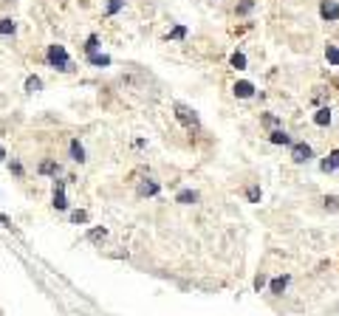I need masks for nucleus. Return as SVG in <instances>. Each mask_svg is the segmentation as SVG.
Masks as SVG:
<instances>
[{
	"instance_id": "obj_2",
	"label": "nucleus",
	"mask_w": 339,
	"mask_h": 316,
	"mask_svg": "<svg viewBox=\"0 0 339 316\" xmlns=\"http://www.w3.org/2000/svg\"><path fill=\"white\" fill-rule=\"evenodd\" d=\"M311 158H314V150H311V144H305V141H300V144H291V161H294V164H308Z\"/></svg>"
},
{
	"instance_id": "obj_7",
	"label": "nucleus",
	"mask_w": 339,
	"mask_h": 316,
	"mask_svg": "<svg viewBox=\"0 0 339 316\" xmlns=\"http://www.w3.org/2000/svg\"><path fill=\"white\" fill-rule=\"evenodd\" d=\"M37 172H40V175H60L62 172V167L57 164V161H49V158H45V161H40V167H37Z\"/></svg>"
},
{
	"instance_id": "obj_3",
	"label": "nucleus",
	"mask_w": 339,
	"mask_h": 316,
	"mask_svg": "<svg viewBox=\"0 0 339 316\" xmlns=\"http://www.w3.org/2000/svg\"><path fill=\"white\" fill-rule=\"evenodd\" d=\"M176 116H178V122H184L189 130H198L201 122H198V116H195V110H189L187 104H176Z\"/></svg>"
},
{
	"instance_id": "obj_20",
	"label": "nucleus",
	"mask_w": 339,
	"mask_h": 316,
	"mask_svg": "<svg viewBox=\"0 0 339 316\" xmlns=\"http://www.w3.org/2000/svg\"><path fill=\"white\" fill-rule=\"evenodd\" d=\"M88 62H91V65H110V57H105V54H88Z\"/></svg>"
},
{
	"instance_id": "obj_6",
	"label": "nucleus",
	"mask_w": 339,
	"mask_h": 316,
	"mask_svg": "<svg viewBox=\"0 0 339 316\" xmlns=\"http://www.w3.org/2000/svg\"><path fill=\"white\" fill-rule=\"evenodd\" d=\"M158 181H153V178H144V181L139 183V195L141 198H153V195H158Z\"/></svg>"
},
{
	"instance_id": "obj_1",
	"label": "nucleus",
	"mask_w": 339,
	"mask_h": 316,
	"mask_svg": "<svg viewBox=\"0 0 339 316\" xmlns=\"http://www.w3.org/2000/svg\"><path fill=\"white\" fill-rule=\"evenodd\" d=\"M45 60H49L51 68H57V71H62V73L74 71V65H71V60H68V54H65V48H62V45H49Z\"/></svg>"
},
{
	"instance_id": "obj_29",
	"label": "nucleus",
	"mask_w": 339,
	"mask_h": 316,
	"mask_svg": "<svg viewBox=\"0 0 339 316\" xmlns=\"http://www.w3.org/2000/svg\"><path fill=\"white\" fill-rule=\"evenodd\" d=\"M184 34H187V31H184V29H176V31H173V34H170V37H173V40H181Z\"/></svg>"
},
{
	"instance_id": "obj_12",
	"label": "nucleus",
	"mask_w": 339,
	"mask_h": 316,
	"mask_svg": "<svg viewBox=\"0 0 339 316\" xmlns=\"http://www.w3.org/2000/svg\"><path fill=\"white\" fill-rule=\"evenodd\" d=\"M336 167H339V150H333L331 155H328L325 161H322V164H320V170H322V172H333V170H336Z\"/></svg>"
},
{
	"instance_id": "obj_14",
	"label": "nucleus",
	"mask_w": 339,
	"mask_h": 316,
	"mask_svg": "<svg viewBox=\"0 0 339 316\" xmlns=\"http://www.w3.org/2000/svg\"><path fill=\"white\" fill-rule=\"evenodd\" d=\"M14 31H17V23H14V20H9V17L0 20V37H12Z\"/></svg>"
},
{
	"instance_id": "obj_31",
	"label": "nucleus",
	"mask_w": 339,
	"mask_h": 316,
	"mask_svg": "<svg viewBox=\"0 0 339 316\" xmlns=\"http://www.w3.org/2000/svg\"><path fill=\"white\" fill-rule=\"evenodd\" d=\"M3 158H6V150H3V147H0V161H3Z\"/></svg>"
},
{
	"instance_id": "obj_8",
	"label": "nucleus",
	"mask_w": 339,
	"mask_h": 316,
	"mask_svg": "<svg viewBox=\"0 0 339 316\" xmlns=\"http://www.w3.org/2000/svg\"><path fill=\"white\" fill-rule=\"evenodd\" d=\"M68 152H71V161H77V164H82V161H85V147L79 144V139H71Z\"/></svg>"
},
{
	"instance_id": "obj_11",
	"label": "nucleus",
	"mask_w": 339,
	"mask_h": 316,
	"mask_svg": "<svg viewBox=\"0 0 339 316\" xmlns=\"http://www.w3.org/2000/svg\"><path fill=\"white\" fill-rule=\"evenodd\" d=\"M235 96L237 99H252L254 96V85H252V82H237V85H235Z\"/></svg>"
},
{
	"instance_id": "obj_4",
	"label": "nucleus",
	"mask_w": 339,
	"mask_h": 316,
	"mask_svg": "<svg viewBox=\"0 0 339 316\" xmlns=\"http://www.w3.org/2000/svg\"><path fill=\"white\" fill-rule=\"evenodd\" d=\"M320 17L325 20V23H336L339 20V3L336 0H322L320 3Z\"/></svg>"
},
{
	"instance_id": "obj_15",
	"label": "nucleus",
	"mask_w": 339,
	"mask_h": 316,
	"mask_svg": "<svg viewBox=\"0 0 339 316\" xmlns=\"http://www.w3.org/2000/svg\"><path fill=\"white\" fill-rule=\"evenodd\" d=\"M229 65L235 68V71H246V54H240V51H235V54L229 57Z\"/></svg>"
},
{
	"instance_id": "obj_24",
	"label": "nucleus",
	"mask_w": 339,
	"mask_h": 316,
	"mask_svg": "<svg viewBox=\"0 0 339 316\" xmlns=\"http://www.w3.org/2000/svg\"><path fill=\"white\" fill-rule=\"evenodd\" d=\"M322 203H325V209H331V212H336V209H339V198H336V195H331V198L325 195V201H322Z\"/></svg>"
},
{
	"instance_id": "obj_19",
	"label": "nucleus",
	"mask_w": 339,
	"mask_h": 316,
	"mask_svg": "<svg viewBox=\"0 0 339 316\" xmlns=\"http://www.w3.org/2000/svg\"><path fill=\"white\" fill-rule=\"evenodd\" d=\"M176 201H178V203H195V201H198V192H192V189H184V192H178Z\"/></svg>"
},
{
	"instance_id": "obj_25",
	"label": "nucleus",
	"mask_w": 339,
	"mask_h": 316,
	"mask_svg": "<svg viewBox=\"0 0 339 316\" xmlns=\"http://www.w3.org/2000/svg\"><path fill=\"white\" fill-rule=\"evenodd\" d=\"M246 198H249L252 203H257V201H260V187H249V189H246Z\"/></svg>"
},
{
	"instance_id": "obj_23",
	"label": "nucleus",
	"mask_w": 339,
	"mask_h": 316,
	"mask_svg": "<svg viewBox=\"0 0 339 316\" xmlns=\"http://www.w3.org/2000/svg\"><path fill=\"white\" fill-rule=\"evenodd\" d=\"M96 48H99V37H88V43H85V51H88V54H96Z\"/></svg>"
},
{
	"instance_id": "obj_16",
	"label": "nucleus",
	"mask_w": 339,
	"mask_h": 316,
	"mask_svg": "<svg viewBox=\"0 0 339 316\" xmlns=\"http://www.w3.org/2000/svg\"><path fill=\"white\" fill-rule=\"evenodd\" d=\"M105 237H108V229H105V226H96V229L88 231V240H91V243H102Z\"/></svg>"
},
{
	"instance_id": "obj_5",
	"label": "nucleus",
	"mask_w": 339,
	"mask_h": 316,
	"mask_svg": "<svg viewBox=\"0 0 339 316\" xmlns=\"http://www.w3.org/2000/svg\"><path fill=\"white\" fill-rule=\"evenodd\" d=\"M54 209L57 212H65L68 209V201H65V181H54Z\"/></svg>"
},
{
	"instance_id": "obj_21",
	"label": "nucleus",
	"mask_w": 339,
	"mask_h": 316,
	"mask_svg": "<svg viewBox=\"0 0 339 316\" xmlns=\"http://www.w3.org/2000/svg\"><path fill=\"white\" fill-rule=\"evenodd\" d=\"M71 223H88V212H85V209L71 212Z\"/></svg>"
},
{
	"instance_id": "obj_28",
	"label": "nucleus",
	"mask_w": 339,
	"mask_h": 316,
	"mask_svg": "<svg viewBox=\"0 0 339 316\" xmlns=\"http://www.w3.org/2000/svg\"><path fill=\"white\" fill-rule=\"evenodd\" d=\"M263 285H266V274H260V277H257V280H254V288H257V291H260Z\"/></svg>"
},
{
	"instance_id": "obj_27",
	"label": "nucleus",
	"mask_w": 339,
	"mask_h": 316,
	"mask_svg": "<svg viewBox=\"0 0 339 316\" xmlns=\"http://www.w3.org/2000/svg\"><path fill=\"white\" fill-rule=\"evenodd\" d=\"M252 6H254L252 0H243L240 6H237V12H240V14H246V12H252Z\"/></svg>"
},
{
	"instance_id": "obj_30",
	"label": "nucleus",
	"mask_w": 339,
	"mask_h": 316,
	"mask_svg": "<svg viewBox=\"0 0 339 316\" xmlns=\"http://www.w3.org/2000/svg\"><path fill=\"white\" fill-rule=\"evenodd\" d=\"M0 226H6V229H12V220H9L6 215H0Z\"/></svg>"
},
{
	"instance_id": "obj_18",
	"label": "nucleus",
	"mask_w": 339,
	"mask_h": 316,
	"mask_svg": "<svg viewBox=\"0 0 339 316\" xmlns=\"http://www.w3.org/2000/svg\"><path fill=\"white\" fill-rule=\"evenodd\" d=\"M325 57H328V62H331V65H336L339 68V48L333 43H328L325 45Z\"/></svg>"
},
{
	"instance_id": "obj_13",
	"label": "nucleus",
	"mask_w": 339,
	"mask_h": 316,
	"mask_svg": "<svg viewBox=\"0 0 339 316\" xmlns=\"http://www.w3.org/2000/svg\"><path fill=\"white\" fill-rule=\"evenodd\" d=\"M269 141H272V144H291V136L285 133V130H272Z\"/></svg>"
},
{
	"instance_id": "obj_17",
	"label": "nucleus",
	"mask_w": 339,
	"mask_h": 316,
	"mask_svg": "<svg viewBox=\"0 0 339 316\" xmlns=\"http://www.w3.org/2000/svg\"><path fill=\"white\" fill-rule=\"evenodd\" d=\"M42 91V79L40 76H29L26 79V93H40Z\"/></svg>"
},
{
	"instance_id": "obj_26",
	"label": "nucleus",
	"mask_w": 339,
	"mask_h": 316,
	"mask_svg": "<svg viewBox=\"0 0 339 316\" xmlns=\"http://www.w3.org/2000/svg\"><path fill=\"white\" fill-rule=\"evenodd\" d=\"M9 170H12L17 178H23V175H26V172H23V164H20V161H12V164H9Z\"/></svg>"
},
{
	"instance_id": "obj_9",
	"label": "nucleus",
	"mask_w": 339,
	"mask_h": 316,
	"mask_svg": "<svg viewBox=\"0 0 339 316\" xmlns=\"http://www.w3.org/2000/svg\"><path fill=\"white\" fill-rule=\"evenodd\" d=\"M333 122V116H331V108H320L314 113V124L317 127H328V124Z\"/></svg>"
},
{
	"instance_id": "obj_22",
	"label": "nucleus",
	"mask_w": 339,
	"mask_h": 316,
	"mask_svg": "<svg viewBox=\"0 0 339 316\" xmlns=\"http://www.w3.org/2000/svg\"><path fill=\"white\" fill-rule=\"evenodd\" d=\"M122 6H125V0H110V3H108V9H105V14L110 17V14H116Z\"/></svg>"
},
{
	"instance_id": "obj_10",
	"label": "nucleus",
	"mask_w": 339,
	"mask_h": 316,
	"mask_svg": "<svg viewBox=\"0 0 339 316\" xmlns=\"http://www.w3.org/2000/svg\"><path fill=\"white\" fill-rule=\"evenodd\" d=\"M288 280H291L288 274H283V277H277V280L272 282V288H269V294H274V297H283V291H285V288H288Z\"/></svg>"
}]
</instances>
